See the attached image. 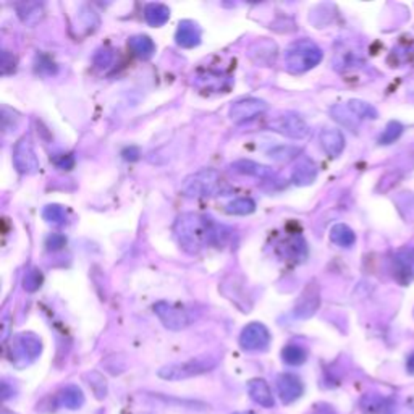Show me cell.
I'll use <instances>...</instances> for the list:
<instances>
[{
	"label": "cell",
	"mask_w": 414,
	"mask_h": 414,
	"mask_svg": "<svg viewBox=\"0 0 414 414\" xmlns=\"http://www.w3.org/2000/svg\"><path fill=\"white\" fill-rule=\"evenodd\" d=\"M269 128L279 135L292 138V140H303L309 135V126L304 122V118L295 113H287V115L275 117L269 122Z\"/></svg>",
	"instance_id": "8"
},
{
	"label": "cell",
	"mask_w": 414,
	"mask_h": 414,
	"mask_svg": "<svg viewBox=\"0 0 414 414\" xmlns=\"http://www.w3.org/2000/svg\"><path fill=\"white\" fill-rule=\"evenodd\" d=\"M347 106L349 110H351L354 115H356L359 120H376L379 117V112L376 110V107L371 106V104L359 101V99H351L347 102Z\"/></svg>",
	"instance_id": "27"
},
{
	"label": "cell",
	"mask_w": 414,
	"mask_h": 414,
	"mask_svg": "<svg viewBox=\"0 0 414 414\" xmlns=\"http://www.w3.org/2000/svg\"><path fill=\"white\" fill-rule=\"evenodd\" d=\"M231 170L236 172V174H240V175L256 176V179H263V180L272 179V176L275 175L274 170L270 169V167L258 164V162H253V160H246V159L233 162V164H231Z\"/></svg>",
	"instance_id": "19"
},
{
	"label": "cell",
	"mask_w": 414,
	"mask_h": 414,
	"mask_svg": "<svg viewBox=\"0 0 414 414\" xmlns=\"http://www.w3.org/2000/svg\"><path fill=\"white\" fill-rule=\"evenodd\" d=\"M138 156H140V152H138L136 147H130V149L123 152V157H125L126 160H136Z\"/></svg>",
	"instance_id": "41"
},
{
	"label": "cell",
	"mask_w": 414,
	"mask_h": 414,
	"mask_svg": "<svg viewBox=\"0 0 414 414\" xmlns=\"http://www.w3.org/2000/svg\"><path fill=\"white\" fill-rule=\"evenodd\" d=\"M315 179H317V165L314 164L313 160L308 159V157H301L298 159L297 165L292 172V180L297 186H308L314 183Z\"/></svg>",
	"instance_id": "16"
},
{
	"label": "cell",
	"mask_w": 414,
	"mask_h": 414,
	"mask_svg": "<svg viewBox=\"0 0 414 414\" xmlns=\"http://www.w3.org/2000/svg\"><path fill=\"white\" fill-rule=\"evenodd\" d=\"M248 393L251 400L263 408H272L275 405L272 390L264 379H253L248 382Z\"/></svg>",
	"instance_id": "18"
},
{
	"label": "cell",
	"mask_w": 414,
	"mask_h": 414,
	"mask_svg": "<svg viewBox=\"0 0 414 414\" xmlns=\"http://www.w3.org/2000/svg\"><path fill=\"white\" fill-rule=\"evenodd\" d=\"M222 188V176L214 169H203L194 172L181 181L180 193L185 198L198 199L215 196Z\"/></svg>",
	"instance_id": "3"
},
{
	"label": "cell",
	"mask_w": 414,
	"mask_h": 414,
	"mask_svg": "<svg viewBox=\"0 0 414 414\" xmlns=\"http://www.w3.org/2000/svg\"><path fill=\"white\" fill-rule=\"evenodd\" d=\"M267 102L263 99H256V97L240 99L230 107V118L235 123H245L254 120L256 117L263 115V113L267 112Z\"/></svg>",
	"instance_id": "11"
},
{
	"label": "cell",
	"mask_w": 414,
	"mask_h": 414,
	"mask_svg": "<svg viewBox=\"0 0 414 414\" xmlns=\"http://www.w3.org/2000/svg\"><path fill=\"white\" fill-rule=\"evenodd\" d=\"M17 12L18 17L23 23L26 24H36L38 22H41L44 17V8L41 3L38 2H23L17 5Z\"/></svg>",
	"instance_id": "26"
},
{
	"label": "cell",
	"mask_w": 414,
	"mask_h": 414,
	"mask_svg": "<svg viewBox=\"0 0 414 414\" xmlns=\"http://www.w3.org/2000/svg\"><path fill=\"white\" fill-rule=\"evenodd\" d=\"M42 351V343L34 333H19L12 342L10 359L15 366L24 367L31 364Z\"/></svg>",
	"instance_id": "5"
},
{
	"label": "cell",
	"mask_w": 414,
	"mask_h": 414,
	"mask_svg": "<svg viewBox=\"0 0 414 414\" xmlns=\"http://www.w3.org/2000/svg\"><path fill=\"white\" fill-rule=\"evenodd\" d=\"M175 39H176V44H179L180 47L193 49L201 42V29L194 22L185 19V22H181L179 24Z\"/></svg>",
	"instance_id": "17"
},
{
	"label": "cell",
	"mask_w": 414,
	"mask_h": 414,
	"mask_svg": "<svg viewBox=\"0 0 414 414\" xmlns=\"http://www.w3.org/2000/svg\"><path fill=\"white\" fill-rule=\"evenodd\" d=\"M174 231L181 249L188 254H198L206 246L220 240L222 226L215 225L209 217L186 212L175 220Z\"/></svg>",
	"instance_id": "1"
},
{
	"label": "cell",
	"mask_w": 414,
	"mask_h": 414,
	"mask_svg": "<svg viewBox=\"0 0 414 414\" xmlns=\"http://www.w3.org/2000/svg\"><path fill=\"white\" fill-rule=\"evenodd\" d=\"M282 358L288 366H301L308 359V353L306 349L299 347V345H288V347L283 348Z\"/></svg>",
	"instance_id": "28"
},
{
	"label": "cell",
	"mask_w": 414,
	"mask_h": 414,
	"mask_svg": "<svg viewBox=\"0 0 414 414\" xmlns=\"http://www.w3.org/2000/svg\"><path fill=\"white\" fill-rule=\"evenodd\" d=\"M13 165L22 175H34L41 169L39 159L34 151L33 141L29 136H23L13 149Z\"/></svg>",
	"instance_id": "6"
},
{
	"label": "cell",
	"mask_w": 414,
	"mask_h": 414,
	"mask_svg": "<svg viewBox=\"0 0 414 414\" xmlns=\"http://www.w3.org/2000/svg\"><path fill=\"white\" fill-rule=\"evenodd\" d=\"M298 152H299V149H297V147H290V146L283 147V146H280V147H275V149L270 151L269 154H270V157H272L274 160L288 162L290 159H293V157H297Z\"/></svg>",
	"instance_id": "35"
},
{
	"label": "cell",
	"mask_w": 414,
	"mask_h": 414,
	"mask_svg": "<svg viewBox=\"0 0 414 414\" xmlns=\"http://www.w3.org/2000/svg\"><path fill=\"white\" fill-rule=\"evenodd\" d=\"M324 52L310 39H298L285 49V68L293 75H301L313 70L322 60Z\"/></svg>",
	"instance_id": "2"
},
{
	"label": "cell",
	"mask_w": 414,
	"mask_h": 414,
	"mask_svg": "<svg viewBox=\"0 0 414 414\" xmlns=\"http://www.w3.org/2000/svg\"><path fill=\"white\" fill-rule=\"evenodd\" d=\"M0 68H2V75H10L17 68V58L13 57V53L8 51L2 52V58H0Z\"/></svg>",
	"instance_id": "36"
},
{
	"label": "cell",
	"mask_w": 414,
	"mask_h": 414,
	"mask_svg": "<svg viewBox=\"0 0 414 414\" xmlns=\"http://www.w3.org/2000/svg\"><path fill=\"white\" fill-rule=\"evenodd\" d=\"M170 18V10L164 3H147L144 7V19L151 26H164Z\"/></svg>",
	"instance_id": "24"
},
{
	"label": "cell",
	"mask_w": 414,
	"mask_h": 414,
	"mask_svg": "<svg viewBox=\"0 0 414 414\" xmlns=\"http://www.w3.org/2000/svg\"><path fill=\"white\" fill-rule=\"evenodd\" d=\"M194 85L201 90H210V91H222L230 86L229 78H222L220 73L207 72L204 75H198L194 80Z\"/></svg>",
	"instance_id": "23"
},
{
	"label": "cell",
	"mask_w": 414,
	"mask_h": 414,
	"mask_svg": "<svg viewBox=\"0 0 414 414\" xmlns=\"http://www.w3.org/2000/svg\"><path fill=\"white\" fill-rule=\"evenodd\" d=\"M217 366V359L212 356H199L193 358L190 361L183 363H174L167 364V366L160 367L157 376L164 381L176 382V381H185V379L198 377L201 374H206L212 371Z\"/></svg>",
	"instance_id": "4"
},
{
	"label": "cell",
	"mask_w": 414,
	"mask_h": 414,
	"mask_svg": "<svg viewBox=\"0 0 414 414\" xmlns=\"http://www.w3.org/2000/svg\"><path fill=\"white\" fill-rule=\"evenodd\" d=\"M320 306V292L315 282H310L299 295L297 306H295V315L299 319H309L315 314Z\"/></svg>",
	"instance_id": "12"
},
{
	"label": "cell",
	"mask_w": 414,
	"mask_h": 414,
	"mask_svg": "<svg viewBox=\"0 0 414 414\" xmlns=\"http://www.w3.org/2000/svg\"><path fill=\"white\" fill-rule=\"evenodd\" d=\"M392 272L393 279L397 280L401 287H408L414 280V248L405 246L398 249L393 254L392 259Z\"/></svg>",
	"instance_id": "10"
},
{
	"label": "cell",
	"mask_w": 414,
	"mask_h": 414,
	"mask_svg": "<svg viewBox=\"0 0 414 414\" xmlns=\"http://www.w3.org/2000/svg\"><path fill=\"white\" fill-rule=\"evenodd\" d=\"M256 210V203L251 198H236L226 206V212L233 215H249Z\"/></svg>",
	"instance_id": "31"
},
{
	"label": "cell",
	"mask_w": 414,
	"mask_h": 414,
	"mask_svg": "<svg viewBox=\"0 0 414 414\" xmlns=\"http://www.w3.org/2000/svg\"><path fill=\"white\" fill-rule=\"evenodd\" d=\"M220 290H222V293H224L226 298L231 299V301H233L236 304V306L241 308V303L240 301H245V303L248 301L251 304L249 298L246 297L245 285L240 283L238 280H236V277H233V275H230V277H226L224 280V282H222Z\"/></svg>",
	"instance_id": "20"
},
{
	"label": "cell",
	"mask_w": 414,
	"mask_h": 414,
	"mask_svg": "<svg viewBox=\"0 0 414 414\" xmlns=\"http://www.w3.org/2000/svg\"><path fill=\"white\" fill-rule=\"evenodd\" d=\"M330 241L340 248H351L356 243V235L354 231L345 224H337L330 230Z\"/></svg>",
	"instance_id": "25"
},
{
	"label": "cell",
	"mask_w": 414,
	"mask_h": 414,
	"mask_svg": "<svg viewBox=\"0 0 414 414\" xmlns=\"http://www.w3.org/2000/svg\"><path fill=\"white\" fill-rule=\"evenodd\" d=\"M58 405L67 410H80L85 405V395L78 386H68L58 393Z\"/></svg>",
	"instance_id": "22"
},
{
	"label": "cell",
	"mask_w": 414,
	"mask_h": 414,
	"mask_svg": "<svg viewBox=\"0 0 414 414\" xmlns=\"http://www.w3.org/2000/svg\"><path fill=\"white\" fill-rule=\"evenodd\" d=\"M361 406L366 413H379L382 408V400L376 395H366L363 398Z\"/></svg>",
	"instance_id": "37"
},
{
	"label": "cell",
	"mask_w": 414,
	"mask_h": 414,
	"mask_svg": "<svg viewBox=\"0 0 414 414\" xmlns=\"http://www.w3.org/2000/svg\"><path fill=\"white\" fill-rule=\"evenodd\" d=\"M320 146L330 157H338L345 149V136L337 128H325L319 135Z\"/></svg>",
	"instance_id": "15"
},
{
	"label": "cell",
	"mask_w": 414,
	"mask_h": 414,
	"mask_svg": "<svg viewBox=\"0 0 414 414\" xmlns=\"http://www.w3.org/2000/svg\"><path fill=\"white\" fill-rule=\"evenodd\" d=\"M42 282H44V277H42V272L36 267L29 269L26 274H24L23 277V288L26 290L29 293H34L38 292L39 288L42 287Z\"/></svg>",
	"instance_id": "33"
},
{
	"label": "cell",
	"mask_w": 414,
	"mask_h": 414,
	"mask_svg": "<svg viewBox=\"0 0 414 414\" xmlns=\"http://www.w3.org/2000/svg\"><path fill=\"white\" fill-rule=\"evenodd\" d=\"M53 162H56V165L58 167V169H62V170H70L72 167L75 165V160H73V157L70 154L58 156L57 159H53Z\"/></svg>",
	"instance_id": "40"
},
{
	"label": "cell",
	"mask_w": 414,
	"mask_h": 414,
	"mask_svg": "<svg viewBox=\"0 0 414 414\" xmlns=\"http://www.w3.org/2000/svg\"><path fill=\"white\" fill-rule=\"evenodd\" d=\"M128 46H130L133 53L138 58H141V60H149L156 52L154 41L149 36H144V34H138V36L130 38Z\"/></svg>",
	"instance_id": "21"
},
{
	"label": "cell",
	"mask_w": 414,
	"mask_h": 414,
	"mask_svg": "<svg viewBox=\"0 0 414 414\" xmlns=\"http://www.w3.org/2000/svg\"><path fill=\"white\" fill-rule=\"evenodd\" d=\"M85 379L88 381V383H90L91 390L94 392L97 400H104V398L107 397V381L102 374L92 371L90 374H86Z\"/></svg>",
	"instance_id": "30"
},
{
	"label": "cell",
	"mask_w": 414,
	"mask_h": 414,
	"mask_svg": "<svg viewBox=\"0 0 414 414\" xmlns=\"http://www.w3.org/2000/svg\"><path fill=\"white\" fill-rule=\"evenodd\" d=\"M67 245V238L62 233H52L46 240V246L49 251H58Z\"/></svg>",
	"instance_id": "39"
},
{
	"label": "cell",
	"mask_w": 414,
	"mask_h": 414,
	"mask_svg": "<svg viewBox=\"0 0 414 414\" xmlns=\"http://www.w3.org/2000/svg\"><path fill=\"white\" fill-rule=\"evenodd\" d=\"M277 390L282 403H285V405H292L298 398H301L304 386L301 379L295 376V374H282V376H279L277 379Z\"/></svg>",
	"instance_id": "13"
},
{
	"label": "cell",
	"mask_w": 414,
	"mask_h": 414,
	"mask_svg": "<svg viewBox=\"0 0 414 414\" xmlns=\"http://www.w3.org/2000/svg\"><path fill=\"white\" fill-rule=\"evenodd\" d=\"M330 113H332V117L335 118V120H337L338 123H342L343 126L351 128V130H354V128L358 126L359 118L354 115L351 110H349L348 106H335V107H332Z\"/></svg>",
	"instance_id": "29"
},
{
	"label": "cell",
	"mask_w": 414,
	"mask_h": 414,
	"mask_svg": "<svg viewBox=\"0 0 414 414\" xmlns=\"http://www.w3.org/2000/svg\"><path fill=\"white\" fill-rule=\"evenodd\" d=\"M113 60V56L110 51H107V49H101V51H97V53L94 56V65L97 68H107L110 65Z\"/></svg>",
	"instance_id": "38"
},
{
	"label": "cell",
	"mask_w": 414,
	"mask_h": 414,
	"mask_svg": "<svg viewBox=\"0 0 414 414\" xmlns=\"http://www.w3.org/2000/svg\"><path fill=\"white\" fill-rule=\"evenodd\" d=\"M154 313L160 322L164 324V327L174 330V332L186 329L191 322L188 310L169 301H157L154 304Z\"/></svg>",
	"instance_id": "7"
},
{
	"label": "cell",
	"mask_w": 414,
	"mask_h": 414,
	"mask_svg": "<svg viewBox=\"0 0 414 414\" xmlns=\"http://www.w3.org/2000/svg\"><path fill=\"white\" fill-rule=\"evenodd\" d=\"M277 53H279L277 44L270 41V39H259V41L254 42L248 51V56L251 60H253L256 65H260V67L274 65L275 58H277Z\"/></svg>",
	"instance_id": "14"
},
{
	"label": "cell",
	"mask_w": 414,
	"mask_h": 414,
	"mask_svg": "<svg viewBox=\"0 0 414 414\" xmlns=\"http://www.w3.org/2000/svg\"><path fill=\"white\" fill-rule=\"evenodd\" d=\"M403 133V125L400 122H390L388 125L386 126V130L382 131V135L379 136V144H392V142H395L398 138L401 136Z\"/></svg>",
	"instance_id": "34"
},
{
	"label": "cell",
	"mask_w": 414,
	"mask_h": 414,
	"mask_svg": "<svg viewBox=\"0 0 414 414\" xmlns=\"http://www.w3.org/2000/svg\"><path fill=\"white\" fill-rule=\"evenodd\" d=\"M270 345V332L264 324L251 322L241 330L240 347L245 351H264Z\"/></svg>",
	"instance_id": "9"
},
{
	"label": "cell",
	"mask_w": 414,
	"mask_h": 414,
	"mask_svg": "<svg viewBox=\"0 0 414 414\" xmlns=\"http://www.w3.org/2000/svg\"><path fill=\"white\" fill-rule=\"evenodd\" d=\"M406 369H408V372L413 374V376H414V351L406 359Z\"/></svg>",
	"instance_id": "42"
},
{
	"label": "cell",
	"mask_w": 414,
	"mask_h": 414,
	"mask_svg": "<svg viewBox=\"0 0 414 414\" xmlns=\"http://www.w3.org/2000/svg\"><path fill=\"white\" fill-rule=\"evenodd\" d=\"M42 217H44V220L49 222V224L62 225L67 222V210H65V207H62L58 204H49L44 207Z\"/></svg>",
	"instance_id": "32"
}]
</instances>
